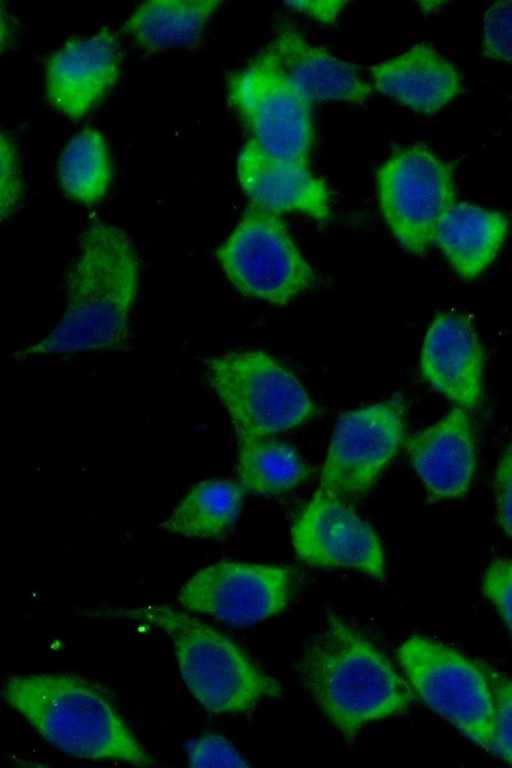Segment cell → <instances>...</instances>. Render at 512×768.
Returning <instances> with one entry per match:
<instances>
[{"mask_svg":"<svg viewBox=\"0 0 512 768\" xmlns=\"http://www.w3.org/2000/svg\"><path fill=\"white\" fill-rule=\"evenodd\" d=\"M237 443L236 471L245 491L282 494L300 485L308 476L307 466L290 444L269 437Z\"/></svg>","mask_w":512,"mask_h":768,"instance_id":"obj_22","label":"cell"},{"mask_svg":"<svg viewBox=\"0 0 512 768\" xmlns=\"http://www.w3.org/2000/svg\"><path fill=\"white\" fill-rule=\"evenodd\" d=\"M484 54L512 63V1L494 3L484 17Z\"/></svg>","mask_w":512,"mask_h":768,"instance_id":"obj_25","label":"cell"},{"mask_svg":"<svg viewBox=\"0 0 512 768\" xmlns=\"http://www.w3.org/2000/svg\"><path fill=\"white\" fill-rule=\"evenodd\" d=\"M121 51L107 27L90 37H71L47 61L50 103L70 118L86 114L118 78Z\"/></svg>","mask_w":512,"mask_h":768,"instance_id":"obj_13","label":"cell"},{"mask_svg":"<svg viewBox=\"0 0 512 768\" xmlns=\"http://www.w3.org/2000/svg\"><path fill=\"white\" fill-rule=\"evenodd\" d=\"M87 615L129 619L164 630L174 643L186 686L209 711H247L261 700L278 697L282 693L280 684L261 670L232 640L171 606L105 607Z\"/></svg>","mask_w":512,"mask_h":768,"instance_id":"obj_4","label":"cell"},{"mask_svg":"<svg viewBox=\"0 0 512 768\" xmlns=\"http://www.w3.org/2000/svg\"><path fill=\"white\" fill-rule=\"evenodd\" d=\"M111 175L105 139L91 127L84 128L70 139L57 165V176L63 191L85 205H92L105 195Z\"/></svg>","mask_w":512,"mask_h":768,"instance_id":"obj_23","label":"cell"},{"mask_svg":"<svg viewBox=\"0 0 512 768\" xmlns=\"http://www.w3.org/2000/svg\"><path fill=\"white\" fill-rule=\"evenodd\" d=\"M237 175L250 204L261 209L301 212L321 223L331 217L329 190L307 164L274 157L249 140L239 153Z\"/></svg>","mask_w":512,"mask_h":768,"instance_id":"obj_15","label":"cell"},{"mask_svg":"<svg viewBox=\"0 0 512 768\" xmlns=\"http://www.w3.org/2000/svg\"><path fill=\"white\" fill-rule=\"evenodd\" d=\"M1 176V220L4 221L15 212L23 194L17 147L4 132L1 133Z\"/></svg>","mask_w":512,"mask_h":768,"instance_id":"obj_27","label":"cell"},{"mask_svg":"<svg viewBox=\"0 0 512 768\" xmlns=\"http://www.w3.org/2000/svg\"><path fill=\"white\" fill-rule=\"evenodd\" d=\"M219 4L218 0L146 1L134 10L122 30L148 51L174 45L194 46Z\"/></svg>","mask_w":512,"mask_h":768,"instance_id":"obj_20","label":"cell"},{"mask_svg":"<svg viewBox=\"0 0 512 768\" xmlns=\"http://www.w3.org/2000/svg\"><path fill=\"white\" fill-rule=\"evenodd\" d=\"M202 361L210 386L230 416L237 441L290 430L316 413L298 379L264 352H228Z\"/></svg>","mask_w":512,"mask_h":768,"instance_id":"obj_5","label":"cell"},{"mask_svg":"<svg viewBox=\"0 0 512 768\" xmlns=\"http://www.w3.org/2000/svg\"><path fill=\"white\" fill-rule=\"evenodd\" d=\"M293 9L308 14L310 17L327 24H334L346 1H290L286 3Z\"/></svg>","mask_w":512,"mask_h":768,"instance_id":"obj_30","label":"cell"},{"mask_svg":"<svg viewBox=\"0 0 512 768\" xmlns=\"http://www.w3.org/2000/svg\"><path fill=\"white\" fill-rule=\"evenodd\" d=\"M484 351L470 319L441 313L431 323L422 347L421 372L430 385L466 410L482 399Z\"/></svg>","mask_w":512,"mask_h":768,"instance_id":"obj_14","label":"cell"},{"mask_svg":"<svg viewBox=\"0 0 512 768\" xmlns=\"http://www.w3.org/2000/svg\"><path fill=\"white\" fill-rule=\"evenodd\" d=\"M398 659L414 691L437 714L478 746L489 750L494 704L488 679L478 662L423 636L398 649Z\"/></svg>","mask_w":512,"mask_h":768,"instance_id":"obj_7","label":"cell"},{"mask_svg":"<svg viewBox=\"0 0 512 768\" xmlns=\"http://www.w3.org/2000/svg\"><path fill=\"white\" fill-rule=\"evenodd\" d=\"M297 587L289 567L223 561L194 574L178 599L188 610L245 626L285 609Z\"/></svg>","mask_w":512,"mask_h":768,"instance_id":"obj_11","label":"cell"},{"mask_svg":"<svg viewBox=\"0 0 512 768\" xmlns=\"http://www.w3.org/2000/svg\"><path fill=\"white\" fill-rule=\"evenodd\" d=\"M215 255L237 290L272 304H287L318 280L280 216L253 204Z\"/></svg>","mask_w":512,"mask_h":768,"instance_id":"obj_6","label":"cell"},{"mask_svg":"<svg viewBox=\"0 0 512 768\" xmlns=\"http://www.w3.org/2000/svg\"><path fill=\"white\" fill-rule=\"evenodd\" d=\"M407 405L397 394L338 418L319 489L350 503L363 498L402 445Z\"/></svg>","mask_w":512,"mask_h":768,"instance_id":"obj_10","label":"cell"},{"mask_svg":"<svg viewBox=\"0 0 512 768\" xmlns=\"http://www.w3.org/2000/svg\"><path fill=\"white\" fill-rule=\"evenodd\" d=\"M268 49L289 83L310 104L330 100L363 103L371 93V86L353 65L310 44L291 27L280 29Z\"/></svg>","mask_w":512,"mask_h":768,"instance_id":"obj_17","label":"cell"},{"mask_svg":"<svg viewBox=\"0 0 512 768\" xmlns=\"http://www.w3.org/2000/svg\"><path fill=\"white\" fill-rule=\"evenodd\" d=\"M379 204L386 223L406 250L421 255L436 226L455 203L453 168L421 144L400 148L377 172Z\"/></svg>","mask_w":512,"mask_h":768,"instance_id":"obj_9","label":"cell"},{"mask_svg":"<svg viewBox=\"0 0 512 768\" xmlns=\"http://www.w3.org/2000/svg\"><path fill=\"white\" fill-rule=\"evenodd\" d=\"M410 460L432 500L467 492L476 467V443L467 410L455 407L406 441Z\"/></svg>","mask_w":512,"mask_h":768,"instance_id":"obj_16","label":"cell"},{"mask_svg":"<svg viewBox=\"0 0 512 768\" xmlns=\"http://www.w3.org/2000/svg\"><path fill=\"white\" fill-rule=\"evenodd\" d=\"M483 591L512 634V560L497 558L491 562L484 575Z\"/></svg>","mask_w":512,"mask_h":768,"instance_id":"obj_28","label":"cell"},{"mask_svg":"<svg viewBox=\"0 0 512 768\" xmlns=\"http://www.w3.org/2000/svg\"><path fill=\"white\" fill-rule=\"evenodd\" d=\"M228 99L250 140L274 157L307 164L314 135L310 103L289 83L268 47L229 76Z\"/></svg>","mask_w":512,"mask_h":768,"instance_id":"obj_8","label":"cell"},{"mask_svg":"<svg viewBox=\"0 0 512 768\" xmlns=\"http://www.w3.org/2000/svg\"><path fill=\"white\" fill-rule=\"evenodd\" d=\"M300 680L324 715L347 739L367 723L404 711L409 684L387 657L333 614L297 664Z\"/></svg>","mask_w":512,"mask_h":768,"instance_id":"obj_2","label":"cell"},{"mask_svg":"<svg viewBox=\"0 0 512 768\" xmlns=\"http://www.w3.org/2000/svg\"><path fill=\"white\" fill-rule=\"evenodd\" d=\"M494 491L498 522L512 538V442L506 447L498 462Z\"/></svg>","mask_w":512,"mask_h":768,"instance_id":"obj_29","label":"cell"},{"mask_svg":"<svg viewBox=\"0 0 512 768\" xmlns=\"http://www.w3.org/2000/svg\"><path fill=\"white\" fill-rule=\"evenodd\" d=\"M292 543L305 563L326 568H353L378 580L385 577L381 541L351 503L317 489L296 519Z\"/></svg>","mask_w":512,"mask_h":768,"instance_id":"obj_12","label":"cell"},{"mask_svg":"<svg viewBox=\"0 0 512 768\" xmlns=\"http://www.w3.org/2000/svg\"><path fill=\"white\" fill-rule=\"evenodd\" d=\"M138 279V255L126 232L94 218L83 230L80 253L64 278L62 318L42 340L14 356L126 349Z\"/></svg>","mask_w":512,"mask_h":768,"instance_id":"obj_1","label":"cell"},{"mask_svg":"<svg viewBox=\"0 0 512 768\" xmlns=\"http://www.w3.org/2000/svg\"><path fill=\"white\" fill-rule=\"evenodd\" d=\"M192 767H247L248 763L225 738L206 734L188 744Z\"/></svg>","mask_w":512,"mask_h":768,"instance_id":"obj_26","label":"cell"},{"mask_svg":"<svg viewBox=\"0 0 512 768\" xmlns=\"http://www.w3.org/2000/svg\"><path fill=\"white\" fill-rule=\"evenodd\" d=\"M493 695L494 723L490 751L512 764V679L478 661Z\"/></svg>","mask_w":512,"mask_h":768,"instance_id":"obj_24","label":"cell"},{"mask_svg":"<svg viewBox=\"0 0 512 768\" xmlns=\"http://www.w3.org/2000/svg\"><path fill=\"white\" fill-rule=\"evenodd\" d=\"M508 226L507 217L498 211L455 202L440 218L433 242L459 275L473 279L495 259Z\"/></svg>","mask_w":512,"mask_h":768,"instance_id":"obj_19","label":"cell"},{"mask_svg":"<svg viewBox=\"0 0 512 768\" xmlns=\"http://www.w3.org/2000/svg\"><path fill=\"white\" fill-rule=\"evenodd\" d=\"M245 490L239 482L209 479L191 488L160 526L185 537H224L240 514Z\"/></svg>","mask_w":512,"mask_h":768,"instance_id":"obj_21","label":"cell"},{"mask_svg":"<svg viewBox=\"0 0 512 768\" xmlns=\"http://www.w3.org/2000/svg\"><path fill=\"white\" fill-rule=\"evenodd\" d=\"M370 73L381 93L428 114L443 108L463 90L456 68L426 43L371 67Z\"/></svg>","mask_w":512,"mask_h":768,"instance_id":"obj_18","label":"cell"},{"mask_svg":"<svg viewBox=\"0 0 512 768\" xmlns=\"http://www.w3.org/2000/svg\"><path fill=\"white\" fill-rule=\"evenodd\" d=\"M2 694L47 742L66 754L137 766L154 764L107 697L81 677L12 676Z\"/></svg>","mask_w":512,"mask_h":768,"instance_id":"obj_3","label":"cell"}]
</instances>
